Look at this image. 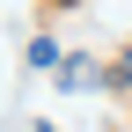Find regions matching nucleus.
Returning a JSON list of instances; mask_svg holds the SVG:
<instances>
[{"mask_svg":"<svg viewBox=\"0 0 132 132\" xmlns=\"http://www.w3.org/2000/svg\"><path fill=\"white\" fill-rule=\"evenodd\" d=\"M59 81H66V88H95V66H88V59H66Z\"/></svg>","mask_w":132,"mask_h":132,"instance_id":"1","label":"nucleus"},{"mask_svg":"<svg viewBox=\"0 0 132 132\" xmlns=\"http://www.w3.org/2000/svg\"><path fill=\"white\" fill-rule=\"evenodd\" d=\"M29 66H37V73H52V66H66V59H59L52 37H37V44H29Z\"/></svg>","mask_w":132,"mask_h":132,"instance_id":"2","label":"nucleus"},{"mask_svg":"<svg viewBox=\"0 0 132 132\" xmlns=\"http://www.w3.org/2000/svg\"><path fill=\"white\" fill-rule=\"evenodd\" d=\"M37 132H52V125H37Z\"/></svg>","mask_w":132,"mask_h":132,"instance_id":"3","label":"nucleus"}]
</instances>
